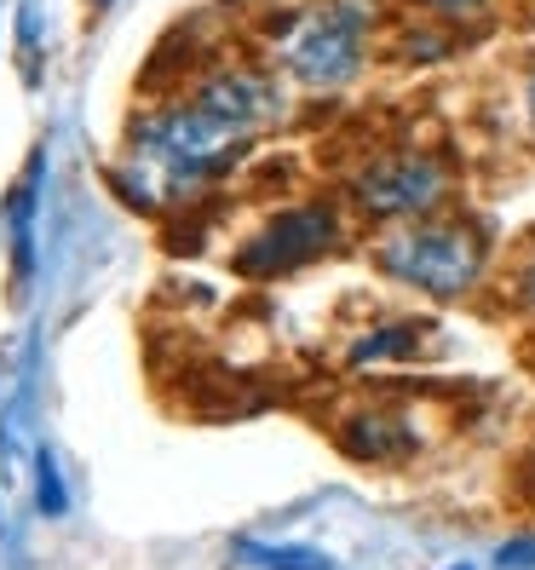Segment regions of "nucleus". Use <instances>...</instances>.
<instances>
[{
  "label": "nucleus",
  "instance_id": "14",
  "mask_svg": "<svg viewBox=\"0 0 535 570\" xmlns=\"http://www.w3.org/2000/svg\"><path fill=\"white\" fill-rule=\"evenodd\" d=\"M518 299L535 312V254H529V265H524V277H518Z\"/></svg>",
  "mask_w": 535,
  "mask_h": 570
},
{
  "label": "nucleus",
  "instance_id": "5",
  "mask_svg": "<svg viewBox=\"0 0 535 570\" xmlns=\"http://www.w3.org/2000/svg\"><path fill=\"white\" fill-rule=\"evenodd\" d=\"M444 185H449L444 161H432V156H375L357 174L351 196L375 219H415V214H432L444 203Z\"/></svg>",
  "mask_w": 535,
  "mask_h": 570
},
{
  "label": "nucleus",
  "instance_id": "9",
  "mask_svg": "<svg viewBox=\"0 0 535 570\" xmlns=\"http://www.w3.org/2000/svg\"><path fill=\"white\" fill-rule=\"evenodd\" d=\"M420 346V323H386V328H369L363 341L351 346V363H380V357H404Z\"/></svg>",
  "mask_w": 535,
  "mask_h": 570
},
{
  "label": "nucleus",
  "instance_id": "7",
  "mask_svg": "<svg viewBox=\"0 0 535 570\" xmlns=\"http://www.w3.org/2000/svg\"><path fill=\"white\" fill-rule=\"evenodd\" d=\"M36 185H41V156L7 196V237H12V272L18 277H29V265H36V243H29V225H36Z\"/></svg>",
  "mask_w": 535,
  "mask_h": 570
},
{
  "label": "nucleus",
  "instance_id": "8",
  "mask_svg": "<svg viewBox=\"0 0 535 570\" xmlns=\"http://www.w3.org/2000/svg\"><path fill=\"white\" fill-rule=\"evenodd\" d=\"M237 553L259 570H340L328 553L317 548H271V542H237Z\"/></svg>",
  "mask_w": 535,
  "mask_h": 570
},
{
  "label": "nucleus",
  "instance_id": "16",
  "mask_svg": "<svg viewBox=\"0 0 535 570\" xmlns=\"http://www.w3.org/2000/svg\"><path fill=\"white\" fill-rule=\"evenodd\" d=\"M449 570H473V564H449Z\"/></svg>",
  "mask_w": 535,
  "mask_h": 570
},
{
  "label": "nucleus",
  "instance_id": "12",
  "mask_svg": "<svg viewBox=\"0 0 535 570\" xmlns=\"http://www.w3.org/2000/svg\"><path fill=\"white\" fill-rule=\"evenodd\" d=\"M18 47H23V76L36 81V0L18 7Z\"/></svg>",
  "mask_w": 535,
  "mask_h": 570
},
{
  "label": "nucleus",
  "instance_id": "10",
  "mask_svg": "<svg viewBox=\"0 0 535 570\" xmlns=\"http://www.w3.org/2000/svg\"><path fill=\"white\" fill-rule=\"evenodd\" d=\"M36 501H41V513H47V519H63V513H70V490H63V479H58L52 450L36 455Z\"/></svg>",
  "mask_w": 535,
  "mask_h": 570
},
{
  "label": "nucleus",
  "instance_id": "6",
  "mask_svg": "<svg viewBox=\"0 0 535 570\" xmlns=\"http://www.w3.org/2000/svg\"><path fill=\"white\" fill-rule=\"evenodd\" d=\"M420 439H415V426L409 421H397L386 410H363L340 426V450L357 455V461H397V455H409Z\"/></svg>",
  "mask_w": 535,
  "mask_h": 570
},
{
  "label": "nucleus",
  "instance_id": "15",
  "mask_svg": "<svg viewBox=\"0 0 535 570\" xmlns=\"http://www.w3.org/2000/svg\"><path fill=\"white\" fill-rule=\"evenodd\" d=\"M524 92H529V121H535V63H529V81H524Z\"/></svg>",
  "mask_w": 535,
  "mask_h": 570
},
{
  "label": "nucleus",
  "instance_id": "1",
  "mask_svg": "<svg viewBox=\"0 0 535 570\" xmlns=\"http://www.w3.org/2000/svg\"><path fill=\"white\" fill-rule=\"evenodd\" d=\"M277 110H283L277 81H265L254 70H219L214 81L196 87L190 105L161 110V116L132 127V145H145L167 167L174 190H190V185L225 174L230 150H237L259 121H271Z\"/></svg>",
  "mask_w": 535,
  "mask_h": 570
},
{
  "label": "nucleus",
  "instance_id": "2",
  "mask_svg": "<svg viewBox=\"0 0 535 570\" xmlns=\"http://www.w3.org/2000/svg\"><path fill=\"white\" fill-rule=\"evenodd\" d=\"M375 265L386 277L432 294V299H460L478 288L489 254H484V237L466 219H426V225H409L397 237H386L375 248Z\"/></svg>",
  "mask_w": 535,
  "mask_h": 570
},
{
  "label": "nucleus",
  "instance_id": "11",
  "mask_svg": "<svg viewBox=\"0 0 535 570\" xmlns=\"http://www.w3.org/2000/svg\"><path fill=\"white\" fill-rule=\"evenodd\" d=\"M495 564L501 570H535V535H513V542H501Z\"/></svg>",
  "mask_w": 535,
  "mask_h": 570
},
{
  "label": "nucleus",
  "instance_id": "4",
  "mask_svg": "<svg viewBox=\"0 0 535 570\" xmlns=\"http://www.w3.org/2000/svg\"><path fill=\"white\" fill-rule=\"evenodd\" d=\"M334 248H340V208L299 203V208L271 214L259 237H248L237 248V272L242 277H283V272H299V265H311Z\"/></svg>",
  "mask_w": 535,
  "mask_h": 570
},
{
  "label": "nucleus",
  "instance_id": "3",
  "mask_svg": "<svg viewBox=\"0 0 535 570\" xmlns=\"http://www.w3.org/2000/svg\"><path fill=\"white\" fill-rule=\"evenodd\" d=\"M369 0H323L317 12H299V29L288 36V70L306 87H346L363 70V47H369Z\"/></svg>",
  "mask_w": 535,
  "mask_h": 570
},
{
  "label": "nucleus",
  "instance_id": "13",
  "mask_svg": "<svg viewBox=\"0 0 535 570\" xmlns=\"http://www.w3.org/2000/svg\"><path fill=\"white\" fill-rule=\"evenodd\" d=\"M420 7H432V12H449V18H466V12H484L489 0H420Z\"/></svg>",
  "mask_w": 535,
  "mask_h": 570
}]
</instances>
